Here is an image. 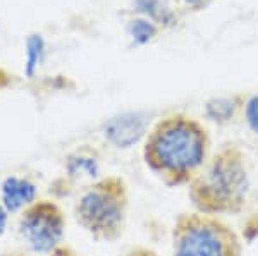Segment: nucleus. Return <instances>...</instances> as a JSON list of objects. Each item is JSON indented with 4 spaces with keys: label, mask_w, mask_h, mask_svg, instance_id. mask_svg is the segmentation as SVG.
I'll return each instance as SVG.
<instances>
[{
    "label": "nucleus",
    "mask_w": 258,
    "mask_h": 256,
    "mask_svg": "<svg viewBox=\"0 0 258 256\" xmlns=\"http://www.w3.org/2000/svg\"><path fill=\"white\" fill-rule=\"evenodd\" d=\"M45 43L38 35H31L26 41V76L33 77L38 69L41 59H43Z\"/></svg>",
    "instance_id": "nucleus-8"
},
{
    "label": "nucleus",
    "mask_w": 258,
    "mask_h": 256,
    "mask_svg": "<svg viewBox=\"0 0 258 256\" xmlns=\"http://www.w3.org/2000/svg\"><path fill=\"white\" fill-rule=\"evenodd\" d=\"M176 256H224V244L214 230L197 227L181 237Z\"/></svg>",
    "instance_id": "nucleus-6"
},
{
    "label": "nucleus",
    "mask_w": 258,
    "mask_h": 256,
    "mask_svg": "<svg viewBox=\"0 0 258 256\" xmlns=\"http://www.w3.org/2000/svg\"><path fill=\"white\" fill-rule=\"evenodd\" d=\"M186 2H189V4H193V6H200V4H203V2H207V0H186Z\"/></svg>",
    "instance_id": "nucleus-12"
},
{
    "label": "nucleus",
    "mask_w": 258,
    "mask_h": 256,
    "mask_svg": "<svg viewBox=\"0 0 258 256\" xmlns=\"http://www.w3.org/2000/svg\"><path fill=\"white\" fill-rule=\"evenodd\" d=\"M209 188L220 200H234L246 191V176L236 163H219L210 172Z\"/></svg>",
    "instance_id": "nucleus-5"
},
{
    "label": "nucleus",
    "mask_w": 258,
    "mask_h": 256,
    "mask_svg": "<svg viewBox=\"0 0 258 256\" xmlns=\"http://www.w3.org/2000/svg\"><path fill=\"white\" fill-rule=\"evenodd\" d=\"M6 224H7V210L4 208V205H0V236L6 230Z\"/></svg>",
    "instance_id": "nucleus-11"
},
{
    "label": "nucleus",
    "mask_w": 258,
    "mask_h": 256,
    "mask_svg": "<svg viewBox=\"0 0 258 256\" xmlns=\"http://www.w3.org/2000/svg\"><path fill=\"white\" fill-rule=\"evenodd\" d=\"M35 184L24 177L9 176L2 183V205L7 212H18L24 206H30L35 201Z\"/></svg>",
    "instance_id": "nucleus-7"
},
{
    "label": "nucleus",
    "mask_w": 258,
    "mask_h": 256,
    "mask_svg": "<svg viewBox=\"0 0 258 256\" xmlns=\"http://www.w3.org/2000/svg\"><path fill=\"white\" fill-rule=\"evenodd\" d=\"M129 33H131L133 40L138 41V43H147L148 40L153 38L155 35V26H153L150 21L145 19H136L129 26Z\"/></svg>",
    "instance_id": "nucleus-9"
},
{
    "label": "nucleus",
    "mask_w": 258,
    "mask_h": 256,
    "mask_svg": "<svg viewBox=\"0 0 258 256\" xmlns=\"http://www.w3.org/2000/svg\"><path fill=\"white\" fill-rule=\"evenodd\" d=\"M55 256H60V254H59V253H57V254H55Z\"/></svg>",
    "instance_id": "nucleus-13"
},
{
    "label": "nucleus",
    "mask_w": 258,
    "mask_h": 256,
    "mask_svg": "<svg viewBox=\"0 0 258 256\" xmlns=\"http://www.w3.org/2000/svg\"><path fill=\"white\" fill-rule=\"evenodd\" d=\"M150 158L160 168L184 174L197 168L205 155L202 131L193 122L172 119L157 129L150 139Z\"/></svg>",
    "instance_id": "nucleus-1"
},
{
    "label": "nucleus",
    "mask_w": 258,
    "mask_h": 256,
    "mask_svg": "<svg viewBox=\"0 0 258 256\" xmlns=\"http://www.w3.org/2000/svg\"><path fill=\"white\" fill-rule=\"evenodd\" d=\"M64 232V220L55 205H33L23 217L21 234L36 253H47L59 244Z\"/></svg>",
    "instance_id": "nucleus-3"
},
{
    "label": "nucleus",
    "mask_w": 258,
    "mask_h": 256,
    "mask_svg": "<svg viewBox=\"0 0 258 256\" xmlns=\"http://www.w3.org/2000/svg\"><path fill=\"white\" fill-rule=\"evenodd\" d=\"M147 131V119L141 114H122L105 124V138L117 148H129Z\"/></svg>",
    "instance_id": "nucleus-4"
},
{
    "label": "nucleus",
    "mask_w": 258,
    "mask_h": 256,
    "mask_svg": "<svg viewBox=\"0 0 258 256\" xmlns=\"http://www.w3.org/2000/svg\"><path fill=\"white\" fill-rule=\"evenodd\" d=\"M246 119H248V124L251 126V129L255 131V133H258V95L248 102Z\"/></svg>",
    "instance_id": "nucleus-10"
},
{
    "label": "nucleus",
    "mask_w": 258,
    "mask_h": 256,
    "mask_svg": "<svg viewBox=\"0 0 258 256\" xmlns=\"http://www.w3.org/2000/svg\"><path fill=\"white\" fill-rule=\"evenodd\" d=\"M78 218L91 232H110L115 230L122 220V201L119 193L100 184L86 193L78 205Z\"/></svg>",
    "instance_id": "nucleus-2"
}]
</instances>
